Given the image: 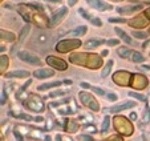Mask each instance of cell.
Listing matches in <instances>:
<instances>
[{"label":"cell","instance_id":"obj_17","mask_svg":"<svg viewBox=\"0 0 150 141\" xmlns=\"http://www.w3.org/2000/svg\"><path fill=\"white\" fill-rule=\"evenodd\" d=\"M28 70H23V69H17V70H12V72H8L6 73L7 79H25V77L29 76Z\"/></svg>","mask_w":150,"mask_h":141},{"label":"cell","instance_id":"obj_20","mask_svg":"<svg viewBox=\"0 0 150 141\" xmlns=\"http://www.w3.org/2000/svg\"><path fill=\"white\" fill-rule=\"evenodd\" d=\"M113 65H114L113 60H109V61L104 65V68H102V70H101V77H102V79H106V77L109 76V73H110V70H112V68H113Z\"/></svg>","mask_w":150,"mask_h":141},{"label":"cell","instance_id":"obj_28","mask_svg":"<svg viewBox=\"0 0 150 141\" xmlns=\"http://www.w3.org/2000/svg\"><path fill=\"white\" fill-rule=\"evenodd\" d=\"M132 49H129V48H126V47H122V48H118V51H117V53L120 55L121 57H124V59H126V57H129V56H132Z\"/></svg>","mask_w":150,"mask_h":141},{"label":"cell","instance_id":"obj_39","mask_svg":"<svg viewBox=\"0 0 150 141\" xmlns=\"http://www.w3.org/2000/svg\"><path fill=\"white\" fill-rule=\"evenodd\" d=\"M106 96H108L109 101H117V100H118V96H117L116 93H108Z\"/></svg>","mask_w":150,"mask_h":141},{"label":"cell","instance_id":"obj_7","mask_svg":"<svg viewBox=\"0 0 150 141\" xmlns=\"http://www.w3.org/2000/svg\"><path fill=\"white\" fill-rule=\"evenodd\" d=\"M132 76L133 75L126 72V70H118L113 75V81L118 85H122V87H127V85H130Z\"/></svg>","mask_w":150,"mask_h":141},{"label":"cell","instance_id":"obj_4","mask_svg":"<svg viewBox=\"0 0 150 141\" xmlns=\"http://www.w3.org/2000/svg\"><path fill=\"white\" fill-rule=\"evenodd\" d=\"M79 47H81V40L77 39H67V40H61L56 44V51L60 53H67L69 51L77 49Z\"/></svg>","mask_w":150,"mask_h":141},{"label":"cell","instance_id":"obj_23","mask_svg":"<svg viewBox=\"0 0 150 141\" xmlns=\"http://www.w3.org/2000/svg\"><path fill=\"white\" fill-rule=\"evenodd\" d=\"M86 33V27L85 26H80L77 28H74L73 31L68 32V36H82V35Z\"/></svg>","mask_w":150,"mask_h":141},{"label":"cell","instance_id":"obj_26","mask_svg":"<svg viewBox=\"0 0 150 141\" xmlns=\"http://www.w3.org/2000/svg\"><path fill=\"white\" fill-rule=\"evenodd\" d=\"M61 84V81H52V83H45V84H41L40 87H37L39 90H47V89H51V88L54 87H59Z\"/></svg>","mask_w":150,"mask_h":141},{"label":"cell","instance_id":"obj_13","mask_svg":"<svg viewBox=\"0 0 150 141\" xmlns=\"http://www.w3.org/2000/svg\"><path fill=\"white\" fill-rule=\"evenodd\" d=\"M144 8V4H130V6H125L117 8V12L120 15H132L137 11H141Z\"/></svg>","mask_w":150,"mask_h":141},{"label":"cell","instance_id":"obj_53","mask_svg":"<svg viewBox=\"0 0 150 141\" xmlns=\"http://www.w3.org/2000/svg\"><path fill=\"white\" fill-rule=\"evenodd\" d=\"M147 109H150V97H149V108H147Z\"/></svg>","mask_w":150,"mask_h":141},{"label":"cell","instance_id":"obj_31","mask_svg":"<svg viewBox=\"0 0 150 141\" xmlns=\"http://www.w3.org/2000/svg\"><path fill=\"white\" fill-rule=\"evenodd\" d=\"M29 29H31V27H29V26H25L23 29H21V32H20V35H19V41L20 43H23V40L25 39V36L28 35Z\"/></svg>","mask_w":150,"mask_h":141},{"label":"cell","instance_id":"obj_37","mask_svg":"<svg viewBox=\"0 0 150 141\" xmlns=\"http://www.w3.org/2000/svg\"><path fill=\"white\" fill-rule=\"evenodd\" d=\"M142 121L144 122H149L150 121V109L145 110V115H144V117H142Z\"/></svg>","mask_w":150,"mask_h":141},{"label":"cell","instance_id":"obj_34","mask_svg":"<svg viewBox=\"0 0 150 141\" xmlns=\"http://www.w3.org/2000/svg\"><path fill=\"white\" fill-rule=\"evenodd\" d=\"M102 141H124V138H122L121 136H118V135H113V136L105 138V140H102Z\"/></svg>","mask_w":150,"mask_h":141},{"label":"cell","instance_id":"obj_10","mask_svg":"<svg viewBox=\"0 0 150 141\" xmlns=\"http://www.w3.org/2000/svg\"><path fill=\"white\" fill-rule=\"evenodd\" d=\"M45 61H47V64L51 65L52 68H56V69H59V70H65L67 68H68L67 61H64L62 59H59V57H56V56H48Z\"/></svg>","mask_w":150,"mask_h":141},{"label":"cell","instance_id":"obj_22","mask_svg":"<svg viewBox=\"0 0 150 141\" xmlns=\"http://www.w3.org/2000/svg\"><path fill=\"white\" fill-rule=\"evenodd\" d=\"M79 122L76 121V120H68L67 121V132L69 133H74L77 132V129H79Z\"/></svg>","mask_w":150,"mask_h":141},{"label":"cell","instance_id":"obj_46","mask_svg":"<svg viewBox=\"0 0 150 141\" xmlns=\"http://www.w3.org/2000/svg\"><path fill=\"white\" fill-rule=\"evenodd\" d=\"M54 141H62V137L60 135H56L54 136Z\"/></svg>","mask_w":150,"mask_h":141},{"label":"cell","instance_id":"obj_49","mask_svg":"<svg viewBox=\"0 0 150 141\" xmlns=\"http://www.w3.org/2000/svg\"><path fill=\"white\" fill-rule=\"evenodd\" d=\"M44 141H52V138H51V136H45V137H44Z\"/></svg>","mask_w":150,"mask_h":141},{"label":"cell","instance_id":"obj_14","mask_svg":"<svg viewBox=\"0 0 150 141\" xmlns=\"http://www.w3.org/2000/svg\"><path fill=\"white\" fill-rule=\"evenodd\" d=\"M67 7H61V8L59 9L57 12H54V15L52 16V20H51V27H54V26H57L60 21H61L62 19H64V16L67 15Z\"/></svg>","mask_w":150,"mask_h":141},{"label":"cell","instance_id":"obj_42","mask_svg":"<svg viewBox=\"0 0 150 141\" xmlns=\"http://www.w3.org/2000/svg\"><path fill=\"white\" fill-rule=\"evenodd\" d=\"M109 21H110V23H125L126 20H125V19H112V17H110V19H109Z\"/></svg>","mask_w":150,"mask_h":141},{"label":"cell","instance_id":"obj_15","mask_svg":"<svg viewBox=\"0 0 150 141\" xmlns=\"http://www.w3.org/2000/svg\"><path fill=\"white\" fill-rule=\"evenodd\" d=\"M79 14L81 15V16L84 17V19L89 20V21H91L94 27H101V26H102V21H101V20L97 19V17H94V16H92V15H91V14H88V12L85 11L84 8H80V9H79Z\"/></svg>","mask_w":150,"mask_h":141},{"label":"cell","instance_id":"obj_18","mask_svg":"<svg viewBox=\"0 0 150 141\" xmlns=\"http://www.w3.org/2000/svg\"><path fill=\"white\" fill-rule=\"evenodd\" d=\"M53 75H54V72L52 69H48V68H40V69L33 72V76L36 79H47V77L53 76Z\"/></svg>","mask_w":150,"mask_h":141},{"label":"cell","instance_id":"obj_51","mask_svg":"<svg viewBox=\"0 0 150 141\" xmlns=\"http://www.w3.org/2000/svg\"><path fill=\"white\" fill-rule=\"evenodd\" d=\"M145 14H146V15H147V17H149V19H150V8H147Z\"/></svg>","mask_w":150,"mask_h":141},{"label":"cell","instance_id":"obj_52","mask_svg":"<svg viewBox=\"0 0 150 141\" xmlns=\"http://www.w3.org/2000/svg\"><path fill=\"white\" fill-rule=\"evenodd\" d=\"M65 141H74L72 137H65Z\"/></svg>","mask_w":150,"mask_h":141},{"label":"cell","instance_id":"obj_35","mask_svg":"<svg viewBox=\"0 0 150 141\" xmlns=\"http://www.w3.org/2000/svg\"><path fill=\"white\" fill-rule=\"evenodd\" d=\"M84 130H85V132H88V133H96L97 132V129H96V127H94V125H85Z\"/></svg>","mask_w":150,"mask_h":141},{"label":"cell","instance_id":"obj_11","mask_svg":"<svg viewBox=\"0 0 150 141\" xmlns=\"http://www.w3.org/2000/svg\"><path fill=\"white\" fill-rule=\"evenodd\" d=\"M86 3L92 7V8L97 9V11H109V9H113L112 4H108L104 0H86Z\"/></svg>","mask_w":150,"mask_h":141},{"label":"cell","instance_id":"obj_2","mask_svg":"<svg viewBox=\"0 0 150 141\" xmlns=\"http://www.w3.org/2000/svg\"><path fill=\"white\" fill-rule=\"evenodd\" d=\"M17 9H21V11H19V12L23 15V17L25 20H28V21H33L35 24H37L39 27L48 26V19L44 16V14L37 11V8L35 6H23V4H20V6L17 7Z\"/></svg>","mask_w":150,"mask_h":141},{"label":"cell","instance_id":"obj_41","mask_svg":"<svg viewBox=\"0 0 150 141\" xmlns=\"http://www.w3.org/2000/svg\"><path fill=\"white\" fill-rule=\"evenodd\" d=\"M7 101V95H6V90L1 89V105H4Z\"/></svg>","mask_w":150,"mask_h":141},{"label":"cell","instance_id":"obj_19","mask_svg":"<svg viewBox=\"0 0 150 141\" xmlns=\"http://www.w3.org/2000/svg\"><path fill=\"white\" fill-rule=\"evenodd\" d=\"M114 31H116V33L120 36V39H121V40H124V41L126 43L127 45H130L132 43H133V41H132V37L129 36V35H127L125 31H122L121 28H118V27H116V28H114Z\"/></svg>","mask_w":150,"mask_h":141},{"label":"cell","instance_id":"obj_12","mask_svg":"<svg viewBox=\"0 0 150 141\" xmlns=\"http://www.w3.org/2000/svg\"><path fill=\"white\" fill-rule=\"evenodd\" d=\"M147 23H149L147 17H145L144 15H138V16H136L134 19L129 20L127 24H129V27H132V28H144V27L147 26Z\"/></svg>","mask_w":150,"mask_h":141},{"label":"cell","instance_id":"obj_45","mask_svg":"<svg viewBox=\"0 0 150 141\" xmlns=\"http://www.w3.org/2000/svg\"><path fill=\"white\" fill-rule=\"evenodd\" d=\"M142 47H144V48H149V47H150V40H146V41L144 43V45H142Z\"/></svg>","mask_w":150,"mask_h":141},{"label":"cell","instance_id":"obj_8","mask_svg":"<svg viewBox=\"0 0 150 141\" xmlns=\"http://www.w3.org/2000/svg\"><path fill=\"white\" fill-rule=\"evenodd\" d=\"M147 84H149V80H147V77L145 76V75H141V73H134L133 76H132V81H130V87L134 88V89H144V88L147 87Z\"/></svg>","mask_w":150,"mask_h":141},{"label":"cell","instance_id":"obj_29","mask_svg":"<svg viewBox=\"0 0 150 141\" xmlns=\"http://www.w3.org/2000/svg\"><path fill=\"white\" fill-rule=\"evenodd\" d=\"M109 125H110V117L109 116H105L104 117V121H102V125H101V133H105L108 130Z\"/></svg>","mask_w":150,"mask_h":141},{"label":"cell","instance_id":"obj_38","mask_svg":"<svg viewBox=\"0 0 150 141\" xmlns=\"http://www.w3.org/2000/svg\"><path fill=\"white\" fill-rule=\"evenodd\" d=\"M106 45H108V47H112V45H118V40L117 39H110V40H106Z\"/></svg>","mask_w":150,"mask_h":141},{"label":"cell","instance_id":"obj_33","mask_svg":"<svg viewBox=\"0 0 150 141\" xmlns=\"http://www.w3.org/2000/svg\"><path fill=\"white\" fill-rule=\"evenodd\" d=\"M133 35L136 39H146L147 37V33H145V32H141V31H133Z\"/></svg>","mask_w":150,"mask_h":141},{"label":"cell","instance_id":"obj_43","mask_svg":"<svg viewBox=\"0 0 150 141\" xmlns=\"http://www.w3.org/2000/svg\"><path fill=\"white\" fill-rule=\"evenodd\" d=\"M136 119H137V113L132 112V113H130V120H132V121H134Z\"/></svg>","mask_w":150,"mask_h":141},{"label":"cell","instance_id":"obj_30","mask_svg":"<svg viewBox=\"0 0 150 141\" xmlns=\"http://www.w3.org/2000/svg\"><path fill=\"white\" fill-rule=\"evenodd\" d=\"M1 65H0V68H1V73H4V69H7L8 68V56H6V55H1Z\"/></svg>","mask_w":150,"mask_h":141},{"label":"cell","instance_id":"obj_44","mask_svg":"<svg viewBox=\"0 0 150 141\" xmlns=\"http://www.w3.org/2000/svg\"><path fill=\"white\" fill-rule=\"evenodd\" d=\"M76 3H77V0H68V4H69V7H73Z\"/></svg>","mask_w":150,"mask_h":141},{"label":"cell","instance_id":"obj_5","mask_svg":"<svg viewBox=\"0 0 150 141\" xmlns=\"http://www.w3.org/2000/svg\"><path fill=\"white\" fill-rule=\"evenodd\" d=\"M79 99L81 101L82 105H85L86 108H89L91 110H94V112H98L100 110V105L98 101L92 96L91 93H86V92H80L79 93Z\"/></svg>","mask_w":150,"mask_h":141},{"label":"cell","instance_id":"obj_40","mask_svg":"<svg viewBox=\"0 0 150 141\" xmlns=\"http://www.w3.org/2000/svg\"><path fill=\"white\" fill-rule=\"evenodd\" d=\"M73 110L71 109V108H62V109L59 110V113H61V115H69V113H72Z\"/></svg>","mask_w":150,"mask_h":141},{"label":"cell","instance_id":"obj_25","mask_svg":"<svg viewBox=\"0 0 150 141\" xmlns=\"http://www.w3.org/2000/svg\"><path fill=\"white\" fill-rule=\"evenodd\" d=\"M130 60L133 63H144L145 61V57L141 52H137V51H133L132 52V56H130Z\"/></svg>","mask_w":150,"mask_h":141},{"label":"cell","instance_id":"obj_50","mask_svg":"<svg viewBox=\"0 0 150 141\" xmlns=\"http://www.w3.org/2000/svg\"><path fill=\"white\" fill-rule=\"evenodd\" d=\"M47 1H51V3H61V0H47Z\"/></svg>","mask_w":150,"mask_h":141},{"label":"cell","instance_id":"obj_9","mask_svg":"<svg viewBox=\"0 0 150 141\" xmlns=\"http://www.w3.org/2000/svg\"><path fill=\"white\" fill-rule=\"evenodd\" d=\"M17 57H19L21 61L28 63V64H31V65H41L42 64L41 60H40L36 55L31 53V52H28V51H20V52H17Z\"/></svg>","mask_w":150,"mask_h":141},{"label":"cell","instance_id":"obj_24","mask_svg":"<svg viewBox=\"0 0 150 141\" xmlns=\"http://www.w3.org/2000/svg\"><path fill=\"white\" fill-rule=\"evenodd\" d=\"M1 40H6V41H15V40H16V35H15L13 32L1 29Z\"/></svg>","mask_w":150,"mask_h":141},{"label":"cell","instance_id":"obj_32","mask_svg":"<svg viewBox=\"0 0 150 141\" xmlns=\"http://www.w3.org/2000/svg\"><path fill=\"white\" fill-rule=\"evenodd\" d=\"M129 96L138 100V101H145V100H146V97H145L144 95H139V93H136V92H129Z\"/></svg>","mask_w":150,"mask_h":141},{"label":"cell","instance_id":"obj_27","mask_svg":"<svg viewBox=\"0 0 150 141\" xmlns=\"http://www.w3.org/2000/svg\"><path fill=\"white\" fill-rule=\"evenodd\" d=\"M81 87L82 88H88V89H92L93 92H96L97 95H105V92H104V89H101V88H98V87H93V85H91V84H86V83H81Z\"/></svg>","mask_w":150,"mask_h":141},{"label":"cell","instance_id":"obj_1","mask_svg":"<svg viewBox=\"0 0 150 141\" xmlns=\"http://www.w3.org/2000/svg\"><path fill=\"white\" fill-rule=\"evenodd\" d=\"M69 61L89 69H98L102 64V56L96 53H73L69 56Z\"/></svg>","mask_w":150,"mask_h":141},{"label":"cell","instance_id":"obj_48","mask_svg":"<svg viewBox=\"0 0 150 141\" xmlns=\"http://www.w3.org/2000/svg\"><path fill=\"white\" fill-rule=\"evenodd\" d=\"M108 55V49H104V51L101 52V56H106Z\"/></svg>","mask_w":150,"mask_h":141},{"label":"cell","instance_id":"obj_47","mask_svg":"<svg viewBox=\"0 0 150 141\" xmlns=\"http://www.w3.org/2000/svg\"><path fill=\"white\" fill-rule=\"evenodd\" d=\"M35 121H37V122H42L44 120H42V117H36V119H35Z\"/></svg>","mask_w":150,"mask_h":141},{"label":"cell","instance_id":"obj_3","mask_svg":"<svg viewBox=\"0 0 150 141\" xmlns=\"http://www.w3.org/2000/svg\"><path fill=\"white\" fill-rule=\"evenodd\" d=\"M113 125H114V129L122 136H130L134 132L133 124L126 117H124V116H116L113 120Z\"/></svg>","mask_w":150,"mask_h":141},{"label":"cell","instance_id":"obj_6","mask_svg":"<svg viewBox=\"0 0 150 141\" xmlns=\"http://www.w3.org/2000/svg\"><path fill=\"white\" fill-rule=\"evenodd\" d=\"M27 109H29L31 112L35 113H41L44 112V103L41 101V99H39L37 96L35 95H31V96L27 99V101L24 103Z\"/></svg>","mask_w":150,"mask_h":141},{"label":"cell","instance_id":"obj_36","mask_svg":"<svg viewBox=\"0 0 150 141\" xmlns=\"http://www.w3.org/2000/svg\"><path fill=\"white\" fill-rule=\"evenodd\" d=\"M77 141H93V138L86 135H80L79 137H77Z\"/></svg>","mask_w":150,"mask_h":141},{"label":"cell","instance_id":"obj_16","mask_svg":"<svg viewBox=\"0 0 150 141\" xmlns=\"http://www.w3.org/2000/svg\"><path fill=\"white\" fill-rule=\"evenodd\" d=\"M136 107V103L134 101H125V103H121V104H117L114 107L110 108V112L112 113H118L121 110H125V109H129V108H134Z\"/></svg>","mask_w":150,"mask_h":141},{"label":"cell","instance_id":"obj_21","mask_svg":"<svg viewBox=\"0 0 150 141\" xmlns=\"http://www.w3.org/2000/svg\"><path fill=\"white\" fill-rule=\"evenodd\" d=\"M104 43V40H100V39H91L88 41H85L84 44V48L86 49H91V48H96V47H100V45Z\"/></svg>","mask_w":150,"mask_h":141}]
</instances>
